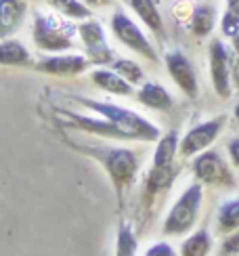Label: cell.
I'll return each mask as SVG.
<instances>
[{
  "label": "cell",
  "instance_id": "obj_18",
  "mask_svg": "<svg viewBox=\"0 0 239 256\" xmlns=\"http://www.w3.org/2000/svg\"><path fill=\"white\" fill-rule=\"evenodd\" d=\"M32 57L19 40L0 42V66H30Z\"/></svg>",
  "mask_w": 239,
  "mask_h": 256
},
{
  "label": "cell",
  "instance_id": "obj_6",
  "mask_svg": "<svg viewBox=\"0 0 239 256\" xmlns=\"http://www.w3.org/2000/svg\"><path fill=\"white\" fill-rule=\"evenodd\" d=\"M193 174L200 183L206 185H226L233 187L235 178L231 174V168L226 166V162L220 158L218 152H202L198 158L193 160Z\"/></svg>",
  "mask_w": 239,
  "mask_h": 256
},
{
  "label": "cell",
  "instance_id": "obj_2",
  "mask_svg": "<svg viewBox=\"0 0 239 256\" xmlns=\"http://www.w3.org/2000/svg\"><path fill=\"white\" fill-rule=\"evenodd\" d=\"M76 101L82 103L84 108L92 110L94 114L103 116L105 120H110L122 132L124 138H130V141H158L160 138V128L156 124H151L149 120H145L143 116H138L136 112L124 110L114 103L86 99V97H76Z\"/></svg>",
  "mask_w": 239,
  "mask_h": 256
},
{
  "label": "cell",
  "instance_id": "obj_20",
  "mask_svg": "<svg viewBox=\"0 0 239 256\" xmlns=\"http://www.w3.org/2000/svg\"><path fill=\"white\" fill-rule=\"evenodd\" d=\"M214 24H216V10H214V6L202 4V6H198L193 10V15H191V32L198 38H204V36L212 34Z\"/></svg>",
  "mask_w": 239,
  "mask_h": 256
},
{
  "label": "cell",
  "instance_id": "obj_33",
  "mask_svg": "<svg viewBox=\"0 0 239 256\" xmlns=\"http://www.w3.org/2000/svg\"><path fill=\"white\" fill-rule=\"evenodd\" d=\"M231 40H233V48H235V52L239 55V32H237V34H235Z\"/></svg>",
  "mask_w": 239,
  "mask_h": 256
},
{
  "label": "cell",
  "instance_id": "obj_8",
  "mask_svg": "<svg viewBox=\"0 0 239 256\" xmlns=\"http://www.w3.org/2000/svg\"><path fill=\"white\" fill-rule=\"evenodd\" d=\"M210 76H212V86L220 99H229L231 97V57L229 50L222 44L220 40H212L210 42Z\"/></svg>",
  "mask_w": 239,
  "mask_h": 256
},
{
  "label": "cell",
  "instance_id": "obj_7",
  "mask_svg": "<svg viewBox=\"0 0 239 256\" xmlns=\"http://www.w3.org/2000/svg\"><path fill=\"white\" fill-rule=\"evenodd\" d=\"M222 126H224V116H218V118H212L208 122H202L198 126H193L178 143L180 156L191 158V156H198V154L206 152V149L218 138Z\"/></svg>",
  "mask_w": 239,
  "mask_h": 256
},
{
  "label": "cell",
  "instance_id": "obj_29",
  "mask_svg": "<svg viewBox=\"0 0 239 256\" xmlns=\"http://www.w3.org/2000/svg\"><path fill=\"white\" fill-rule=\"evenodd\" d=\"M226 152H229V158H231V162L239 168V136L231 138L229 145H226Z\"/></svg>",
  "mask_w": 239,
  "mask_h": 256
},
{
  "label": "cell",
  "instance_id": "obj_30",
  "mask_svg": "<svg viewBox=\"0 0 239 256\" xmlns=\"http://www.w3.org/2000/svg\"><path fill=\"white\" fill-rule=\"evenodd\" d=\"M231 82L239 88V55L231 61Z\"/></svg>",
  "mask_w": 239,
  "mask_h": 256
},
{
  "label": "cell",
  "instance_id": "obj_9",
  "mask_svg": "<svg viewBox=\"0 0 239 256\" xmlns=\"http://www.w3.org/2000/svg\"><path fill=\"white\" fill-rule=\"evenodd\" d=\"M166 68L170 78L176 82V86L187 94V97L195 99L200 94V86H198V76H195L193 63L182 55L180 50H170L166 55Z\"/></svg>",
  "mask_w": 239,
  "mask_h": 256
},
{
  "label": "cell",
  "instance_id": "obj_27",
  "mask_svg": "<svg viewBox=\"0 0 239 256\" xmlns=\"http://www.w3.org/2000/svg\"><path fill=\"white\" fill-rule=\"evenodd\" d=\"M239 252V229H235L229 238L222 242L220 246V256H233Z\"/></svg>",
  "mask_w": 239,
  "mask_h": 256
},
{
  "label": "cell",
  "instance_id": "obj_34",
  "mask_svg": "<svg viewBox=\"0 0 239 256\" xmlns=\"http://www.w3.org/2000/svg\"><path fill=\"white\" fill-rule=\"evenodd\" d=\"M233 114H235V120H237V122H239V103H237V105H235V110H233Z\"/></svg>",
  "mask_w": 239,
  "mask_h": 256
},
{
  "label": "cell",
  "instance_id": "obj_16",
  "mask_svg": "<svg viewBox=\"0 0 239 256\" xmlns=\"http://www.w3.org/2000/svg\"><path fill=\"white\" fill-rule=\"evenodd\" d=\"M176 176V168L174 164L172 166H151V172L147 174V180H145V196L147 198H154L162 191H166L172 180Z\"/></svg>",
  "mask_w": 239,
  "mask_h": 256
},
{
  "label": "cell",
  "instance_id": "obj_32",
  "mask_svg": "<svg viewBox=\"0 0 239 256\" xmlns=\"http://www.w3.org/2000/svg\"><path fill=\"white\" fill-rule=\"evenodd\" d=\"M82 2L92 4V6H105V4H110V0H82Z\"/></svg>",
  "mask_w": 239,
  "mask_h": 256
},
{
  "label": "cell",
  "instance_id": "obj_11",
  "mask_svg": "<svg viewBox=\"0 0 239 256\" xmlns=\"http://www.w3.org/2000/svg\"><path fill=\"white\" fill-rule=\"evenodd\" d=\"M86 68H88V59L82 57V55L46 57L36 66L38 72L52 74V76H76V74H82Z\"/></svg>",
  "mask_w": 239,
  "mask_h": 256
},
{
  "label": "cell",
  "instance_id": "obj_1",
  "mask_svg": "<svg viewBox=\"0 0 239 256\" xmlns=\"http://www.w3.org/2000/svg\"><path fill=\"white\" fill-rule=\"evenodd\" d=\"M76 149H80L82 154L94 158L96 162H101L105 172L110 174L116 198L120 206H124V194L126 189L134 183V176L138 172V156L132 149L126 147H105V145H78L72 143Z\"/></svg>",
  "mask_w": 239,
  "mask_h": 256
},
{
  "label": "cell",
  "instance_id": "obj_21",
  "mask_svg": "<svg viewBox=\"0 0 239 256\" xmlns=\"http://www.w3.org/2000/svg\"><path fill=\"white\" fill-rule=\"evenodd\" d=\"M212 250V238L206 229H200L187 238L180 246V256H208Z\"/></svg>",
  "mask_w": 239,
  "mask_h": 256
},
{
  "label": "cell",
  "instance_id": "obj_15",
  "mask_svg": "<svg viewBox=\"0 0 239 256\" xmlns=\"http://www.w3.org/2000/svg\"><path fill=\"white\" fill-rule=\"evenodd\" d=\"M90 78H92V82L96 84V86L103 88V90H107V92L122 94V97H128V94H132V84H130L128 80H124L118 72L94 70Z\"/></svg>",
  "mask_w": 239,
  "mask_h": 256
},
{
  "label": "cell",
  "instance_id": "obj_28",
  "mask_svg": "<svg viewBox=\"0 0 239 256\" xmlns=\"http://www.w3.org/2000/svg\"><path fill=\"white\" fill-rule=\"evenodd\" d=\"M145 256H176V252H174V248H172L170 244L158 242V244H154V246L147 248Z\"/></svg>",
  "mask_w": 239,
  "mask_h": 256
},
{
  "label": "cell",
  "instance_id": "obj_13",
  "mask_svg": "<svg viewBox=\"0 0 239 256\" xmlns=\"http://www.w3.org/2000/svg\"><path fill=\"white\" fill-rule=\"evenodd\" d=\"M138 101L145 105V108H151V110H158V112H170L174 101H172L170 92L162 86L158 82H145L143 86L138 90Z\"/></svg>",
  "mask_w": 239,
  "mask_h": 256
},
{
  "label": "cell",
  "instance_id": "obj_5",
  "mask_svg": "<svg viewBox=\"0 0 239 256\" xmlns=\"http://www.w3.org/2000/svg\"><path fill=\"white\" fill-rule=\"evenodd\" d=\"M112 30H114L116 38L122 42V44H126L128 48H132L134 52L143 55L149 61H158V52H156L154 44L147 40V36L140 32V28L126 13L116 10L114 17H112Z\"/></svg>",
  "mask_w": 239,
  "mask_h": 256
},
{
  "label": "cell",
  "instance_id": "obj_22",
  "mask_svg": "<svg viewBox=\"0 0 239 256\" xmlns=\"http://www.w3.org/2000/svg\"><path fill=\"white\" fill-rule=\"evenodd\" d=\"M138 242L134 238V231L126 222H120L118 236H116V256H136Z\"/></svg>",
  "mask_w": 239,
  "mask_h": 256
},
{
  "label": "cell",
  "instance_id": "obj_23",
  "mask_svg": "<svg viewBox=\"0 0 239 256\" xmlns=\"http://www.w3.org/2000/svg\"><path fill=\"white\" fill-rule=\"evenodd\" d=\"M218 227L224 233L239 229V198L224 202L218 208Z\"/></svg>",
  "mask_w": 239,
  "mask_h": 256
},
{
  "label": "cell",
  "instance_id": "obj_14",
  "mask_svg": "<svg viewBox=\"0 0 239 256\" xmlns=\"http://www.w3.org/2000/svg\"><path fill=\"white\" fill-rule=\"evenodd\" d=\"M26 4L21 0H0V38L10 36L21 26Z\"/></svg>",
  "mask_w": 239,
  "mask_h": 256
},
{
  "label": "cell",
  "instance_id": "obj_19",
  "mask_svg": "<svg viewBox=\"0 0 239 256\" xmlns=\"http://www.w3.org/2000/svg\"><path fill=\"white\" fill-rule=\"evenodd\" d=\"M178 134L176 130H170L166 136H160L158 141V149L154 154V164L151 166H172L174 164V158L178 152Z\"/></svg>",
  "mask_w": 239,
  "mask_h": 256
},
{
  "label": "cell",
  "instance_id": "obj_24",
  "mask_svg": "<svg viewBox=\"0 0 239 256\" xmlns=\"http://www.w3.org/2000/svg\"><path fill=\"white\" fill-rule=\"evenodd\" d=\"M50 2L65 17H72V19L90 17V10H88V6L82 2V0H50Z\"/></svg>",
  "mask_w": 239,
  "mask_h": 256
},
{
  "label": "cell",
  "instance_id": "obj_12",
  "mask_svg": "<svg viewBox=\"0 0 239 256\" xmlns=\"http://www.w3.org/2000/svg\"><path fill=\"white\" fill-rule=\"evenodd\" d=\"M57 114L65 116L68 122L74 128H78V130L99 134V136H110V138H124L122 132H120L110 120H105L103 116L101 118H88V116H80V114H74V112H57Z\"/></svg>",
  "mask_w": 239,
  "mask_h": 256
},
{
  "label": "cell",
  "instance_id": "obj_25",
  "mask_svg": "<svg viewBox=\"0 0 239 256\" xmlns=\"http://www.w3.org/2000/svg\"><path fill=\"white\" fill-rule=\"evenodd\" d=\"M114 72H118L120 76H122L124 80H128L130 84H138L140 80H143V70H140L138 63L130 61V59H118L112 63Z\"/></svg>",
  "mask_w": 239,
  "mask_h": 256
},
{
  "label": "cell",
  "instance_id": "obj_3",
  "mask_svg": "<svg viewBox=\"0 0 239 256\" xmlns=\"http://www.w3.org/2000/svg\"><path fill=\"white\" fill-rule=\"evenodd\" d=\"M202 200H204L202 183H193L191 187H187L182 191V196L176 200V204L170 208L162 231L166 236H182V233L191 231V227L200 216Z\"/></svg>",
  "mask_w": 239,
  "mask_h": 256
},
{
  "label": "cell",
  "instance_id": "obj_26",
  "mask_svg": "<svg viewBox=\"0 0 239 256\" xmlns=\"http://www.w3.org/2000/svg\"><path fill=\"white\" fill-rule=\"evenodd\" d=\"M220 28H222V34H224V36L233 38L237 32H239V17L226 10V13L222 15V19H220Z\"/></svg>",
  "mask_w": 239,
  "mask_h": 256
},
{
  "label": "cell",
  "instance_id": "obj_10",
  "mask_svg": "<svg viewBox=\"0 0 239 256\" xmlns=\"http://www.w3.org/2000/svg\"><path fill=\"white\" fill-rule=\"evenodd\" d=\"M80 36L84 42V48L88 52V59L96 66H105V63H114V52L110 48L103 34L101 24L96 21H86V24L80 26Z\"/></svg>",
  "mask_w": 239,
  "mask_h": 256
},
{
  "label": "cell",
  "instance_id": "obj_4",
  "mask_svg": "<svg viewBox=\"0 0 239 256\" xmlns=\"http://www.w3.org/2000/svg\"><path fill=\"white\" fill-rule=\"evenodd\" d=\"M72 34L74 28L65 21L50 17V15H36L34 21V42L38 48L42 50H50V52H59L72 46Z\"/></svg>",
  "mask_w": 239,
  "mask_h": 256
},
{
  "label": "cell",
  "instance_id": "obj_17",
  "mask_svg": "<svg viewBox=\"0 0 239 256\" xmlns=\"http://www.w3.org/2000/svg\"><path fill=\"white\" fill-rule=\"evenodd\" d=\"M128 2L151 32H156L160 36L164 34V21H162V15H160L154 0H128Z\"/></svg>",
  "mask_w": 239,
  "mask_h": 256
},
{
  "label": "cell",
  "instance_id": "obj_31",
  "mask_svg": "<svg viewBox=\"0 0 239 256\" xmlns=\"http://www.w3.org/2000/svg\"><path fill=\"white\" fill-rule=\"evenodd\" d=\"M226 10L239 17V0H226Z\"/></svg>",
  "mask_w": 239,
  "mask_h": 256
}]
</instances>
